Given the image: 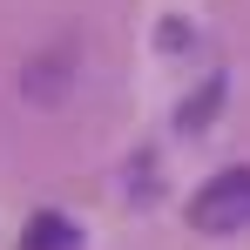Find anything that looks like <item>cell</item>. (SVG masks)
I'll list each match as a JSON object with an SVG mask.
<instances>
[{"mask_svg":"<svg viewBox=\"0 0 250 250\" xmlns=\"http://www.w3.org/2000/svg\"><path fill=\"white\" fill-rule=\"evenodd\" d=\"M216 102H223V88L209 82L203 95H196V102H189V108H183V128H189V122H203V115H209V108H216Z\"/></svg>","mask_w":250,"mask_h":250,"instance_id":"3","label":"cell"},{"mask_svg":"<svg viewBox=\"0 0 250 250\" xmlns=\"http://www.w3.org/2000/svg\"><path fill=\"white\" fill-rule=\"evenodd\" d=\"M189 223L209 230V237H230V230H244L250 223V169H223V176H209L203 189H196V203H189Z\"/></svg>","mask_w":250,"mask_h":250,"instance_id":"1","label":"cell"},{"mask_svg":"<svg viewBox=\"0 0 250 250\" xmlns=\"http://www.w3.org/2000/svg\"><path fill=\"white\" fill-rule=\"evenodd\" d=\"M21 250H82V230H75L61 209H41V216H27Z\"/></svg>","mask_w":250,"mask_h":250,"instance_id":"2","label":"cell"}]
</instances>
